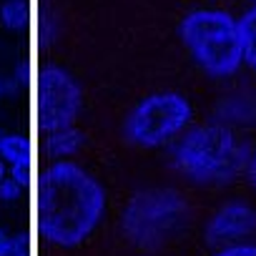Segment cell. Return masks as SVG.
Instances as JSON below:
<instances>
[{
	"instance_id": "1",
	"label": "cell",
	"mask_w": 256,
	"mask_h": 256,
	"mask_svg": "<svg viewBox=\"0 0 256 256\" xmlns=\"http://www.w3.org/2000/svg\"><path fill=\"white\" fill-rule=\"evenodd\" d=\"M40 226L60 248L80 246L100 224L106 194L100 184L70 161H56L40 178Z\"/></svg>"
},
{
	"instance_id": "2",
	"label": "cell",
	"mask_w": 256,
	"mask_h": 256,
	"mask_svg": "<svg viewBox=\"0 0 256 256\" xmlns=\"http://www.w3.org/2000/svg\"><path fill=\"white\" fill-rule=\"evenodd\" d=\"M176 164L196 184H226L248 164L246 148L236 134L221 126L188 131L176 146Z\"/></svg>"
},
{
	"instance_id": "3",
	"label": "cell",
	"mask_w": 256,
	"mask_h": 256,
	"mask_svg": "<svg viewBox=\"0 0 256 256\" xmlns=\"http://www.w3.org/2000/svg\"><path fill=\"white\" fill-rule=\"evenodd\" d=\"M181 36L196 63L211 76H231L244 60L238 23L224 10L201 8L188 13L184 18Z\"/></svg>"
},
{
	"instance_id": "4",
	"label": "cell",
	"mask_w": 256,
	"mask_h": 256,
	"mask_svg": "<svg viewBox=\"0 0 256 256\" xmlns=\"http://www.w3.org/2000/svg\"><path fill=\"white\" fill-rule=\"evenodd\" d=\"M186 208L178 194L146 191L131 198L123 214L126 236L144 248H154L181 231Z\"/></svg>"
},
{
	"instance_id": "5",
	"label": "cell",
	"mask_w": 256,
	"mask_h": 256,
	"mask_svg": "<svg viewBox=\"0 0 256 256\" xmlns=\"http://www.w3.org/2000/svg\"><path fill=\"white\" fill-rule=\"evenodd\" d=\"M191 120V106L181 93L144 98L126 118V138L136 146H161L176 138Z\"/></svg>"
},
{
	"instance_id": "6",
	"label": "cell",
	"mask_w": 256,
	"mask_h": 256,
	"mask_svg": "<svg viewBox=\"0 0 256 256\" xmlns=\"http://www.w3.org/2000/svg\"><path fill=\"white\" fill-rule=\"evenodd\" d=\"M40 118L46 134H56L63 128H70L80 110V88L73 83V78L58 68L46 70L43 83H40Z\"/></svg>"
},
{
	"instance_id": "7",
	"label": "cell",
	"mask_w": 256,
	"mask_h": 256,
	"mask_svg": "<svg viewBox=\"0 0 256 256\" xmlns=\"http://www.w3.org/2000/svg\"><path fill=\"white\" fill-rule=\"evenodd\" d=\"M256 231V211L244 201L224 204L206 224V241L214 246L241 244L246 236Z\"/></svg>"
},
{
	"instance_id": "8",
	"label": "cell",
	"mask_w": 256,
	"mask_h": 256,
	"mask_svg": "<svg viewBox=\"0 0 256 256\" xmlns=\"http://www.w3.org/2000/svg\"><path fill=\"white\" fill-rule=\"evenodd\" d=\"M48 138V154L50 156H70L83 146V134L73 131V128H63L56 134H46Z\"/></svg>"
},
{
	"instance_id": "9",
	"label": "cell",
	"mask_w": 256,
	"mask_h": 256,
	"mask_svg": "<svg viewBox=\"0 0 256 256\" xmlns=\"http://www.w3.org/2000/svg\"><path fill=\"white\" fill-rule=\"evenodd\" d=\"M238 30H241V43H244V60L256 70V8H251L238 20Z\"/></svg>"
},
{
	"instance_id": "10",
	"label": "cell",
	"mask_w": 256,
	"mask_h": 256,
	"mask_svg": "<svg viewBox=\"0 0 256 256\" xmlns=\"http://www.w3.org/2000/svg\"><path fill=\"white\" fill-rule=\"evenodd\" d=\"M0 156L6 161H10L13 166L16 164H26V156H28V146L20 136H6L3 144H0Z\"/></svg>"
},
{
	"instance_id": "11",
	"label": "cell",
	"mask_w": 256,
	"mask_h": 256,
	"mask_svg": "<svg viewBox=\"0 0 256 256\" xmlns=\"http://www.w3.org/2000/svg\"><path fill=\"white\" fill-rule=\"evenodd\" d=\"M26 20V8L20 0H8L3 6V23L8 28H20V23Z\"/></svg>"
},
{
	"instance_id": "12",
	"label": "cell",
	"mask_w": 256,
	"mask_h": 256,
	"mask_svg": "<svg viewBox=\"0 0 256 256\" xmlns=\"http://www.w3.org/2000/svg\"><path fill=\"white\" fill-rule=\"evenodd\" d=\"M214 256H256V244H231L216 251Z\"/></svg>"
},
{
	"instance_id": "13",
	"label": "cell",
	"mask_w": 256,
	"mask_h": 256,
	"mask_svg": "<svg viewBox=\"0 0 256 256\" xmlns=\"http://www.w3.org/2000/svg\"><path fill=\"white\" fill-rule=\"evenodd\" d=\"M20 186L16 178H3L0 181V201H16L18 194H20Z\"/></svg>"
},
{
	"instance_id": "14",
	"label": "cell",
	"mask_w": 256,
	"mask_h": 256,
	"mask_svg": "<svg viewBox=\"0 0 256 256\" xmlns=\"http://www.w3.org/2000/svg\"><path fill=\"white\" fill-rule=\"evenodd\" d=\"M10 244L13 238H8L6 231H0V256H10Z\"/></svg>"
},
{
	"instance_id": "15",
	"label": "cell",
	"mask_w": 256,
	"mask_h": 256,
	"mask_svg": "<svg viewBox=\"0 0 256 256\" xmlns=\"http://www.w3.org/2000/svg\"><path fill=\"white\" fill-rule=\"evenodd\" d=\"M248 178H251V184L256 188V151L248 156Z\"/></svg>"
},
{
	"instance_id": "16",
	"label": "cell",
	"mask_w": 256,
	"mask_h": 256,
	"mask_svg": "<svg viewBox=\"0 0 256 256\" xmlns=\"http://www.w3.org/2000/svg\"><path fill=\"white\" fill-rule=\"evenodd\" d=\"M6 178V166H3V161H0V181Z\"/></svg>"
},
{
	"instance_id": "17",
	"label": "cell",
	"mask_w": 256,
	"mask_h": 256,
	"mask_svg": "<svg viewBox=\"0 0 256 256\" xmlns=\"http://www.w3.org/2000/svg\"><path fill=\"white\" fill-rule=\"evenodd\" d=\"M3 138H6V134H3V131H0V144H3Z\"/></svg>"
},
{
	"instance_id": "18",
	"label": "cell",
	"mask_w": 256,
	"mask_h": 256,
	"mask_svg": "<svg viewBox=\"0 0 256 256\" xmlns=\"http://www.w3.org/2000/svg\"><path fill=\"white\" fill-rule=\"evenodd\" d=\"M0 93H3V83H0Z\"/></svg>"
}]
</instances>
